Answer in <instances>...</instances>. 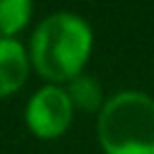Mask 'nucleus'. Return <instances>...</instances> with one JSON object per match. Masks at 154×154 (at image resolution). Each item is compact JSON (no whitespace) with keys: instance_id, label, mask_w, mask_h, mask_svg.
I'll return each instance as SVG.
<instances>
[{"instance_id":"nucleus-5","label":"nucleus","mask_w":154,"mask_h":154,"mask_svg":"<svg viewBox=\"0 0 154 154\" xmlns=\"http://www.w3.org/2000/svg\"><path fill=\"white\" fill-rule=\"evenodd\" d=\"M65 89H67V96H70L75 111L79 108V111H96V113H99V111L103 108V103H106L99 79L89 77V75L75 77L72 82H67Z\"/></svg>"},{"instance_id":"nucleus-3","label":"nucleus","mask_w":154,"mask_h":154,"mask_svg":"<svg viewBox=\"0 0 154 154\" xmlns=\"http://www.w3.org/2000/svg\"><path fill=\"white\" fill-rule=\"evenodd\" d=\"M75 118V106L67 89L60 84H43L34 91L24 108V123L38 140H55L67 132Z\"/></svg>"},{"instance_id":"nucleus-6","label":"nucleus","mask_w":154,"mask_h":154,"mask_svg":"<svg viewBox=\"0 0 154 154\" xmlns=\"http://www.w3.org/2000/svg\"><path fill=\"white\" fill-rule=\"evenodd\" d=\"M34 14L29 0H0V38H14Z\"/></svg>"},{"instance_id":"nucleus-2","label":"nucleus","mask_w":154,"mask_h":154,"mask_svg":"<svg viewBox=\"0 0 154 154\" xmlns=\"http://www.w3.org/2000/svg\"><path fill=\"white\" fill-rule=\"evenodd\" d=\"M96 140L103 154H154V99L135 89L108 96L96 116Z\"/></svg>"},{"instance_id":"nucleus-4","label":"nucleus","mask_w":154,"mask_h":154,"mask_svg":"<svg viewBox=\"0 0 154 154\" xmlns=\"http://www.w3.org/2000/svg\"><path fill=\"white\" fill-rule=\"evenodd\" d=\"M29 51L17 38H0V99L17 94L29 77Z\"/></svg>"},{"instance_id":"nucleus-1","label":"nucleus","mask_w":154,"mask_h":154,"mask_svg":"<svg viewBox=\"0 0 154 154\" xmlns=\"http://www.w3.org/2000/svg\"><path fill=\"white\" fill-rule=\"evenodd\" d=\"M94 48V34L84 17L75 12H53L31 31L29 60L48 84H67L84 75Z\"/></svg>"}]
</instances>
